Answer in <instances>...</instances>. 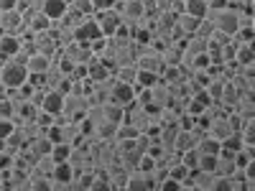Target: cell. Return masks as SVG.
Masks as SVG:
<instances>
[{
    "instance_id": "obj_1",
    "label": "cell",
    "mask_w": 255,
    "mask_h": 191,
    "mask_svg": "<svg viewBox=\"0 0 255 191\" xmlns=\"http://www.w3.org/2000/svg\"><path fill=\"white\" fill-rule=\"evenodd\" d=\"M28 79V69L26 64H18L15 59H8L0 64V87H3V92H15L26 84Z\"/></svg>"
},
{
    "instance_id": "obj_2",
    "label": "cell",
    "mask_w": 255,
    "mask_h": 191,
    "mask_svg": "<svg viewBox=\"0 0 255 191\" xmlns=\"http://www.w3.org/2000/svg\"><path fill=\"white\" fill-rule=\"evenodd\" d=\"M72 38L77 41V44H84V46H90L92 41H97V38H102V33H100V26H97V20L90 15V18H84L79 26H74L72 28Z\"/></svg>"
},
{
    "instance_id": "obj_3",
    "label": "cell",
    "mask_w": 255,
    "mask_h": 191,
    "mask_svg": "<svg viewBox=\"0 0 255 191\" xmlns=\"http://www.w3.org/2000/svg\"><path fill=\"white\" fill-rule=\"evenodd\" d=\"M92 18L97 20V26H100V33L102 38H113L118 33V28L123 26V20L118 15V10H100V13H92Z\"/></svg>"
},
{
    "instance_id": "obj_4",
    "label": "cell",
    "mask_w": 255,
    "mask_h": 191,
    "mask_svg": "<svg viewBox=\"0 0 255 191\" xmlns=\"http://www.w3.org/2000/svg\"><path fill=\"white\" fill-rule=\"evenodd\" d=\"M135 84H123V82H113L110 87V99L113 104H120V107H130V104H135Z\"/></svg>"
},
{
    "instance_id": "obj_5",
    "label": "cell",
    "mask_w": 255,
    "mask_h": 191,
    "mask_svg": "<svg viewBox=\"0 0 255 191\" xmlns=\"http://www.w3.org/2000/svg\"><path fill=\"white\" fill-rule=\"evenodd\" d=\"M38 110L46 112V115L59 117L61 110H64V95L56 92V90H44L41 92V99H38Z\"/></svg>"
},
{
    "instance_id": "obj_6",
    "label": "cell",
    "mask_w": 255,
    "mask_h": 191,
    "mask_svg": "<svg viewBox=\"0 0 255 191\" xmlns=\"http://www.w3.org/2000/svg\"><path fill=\"white\" fill-rule=\"evenodd\" d=\"M135 69H143V72H153L161 77V69H163V59H161V51L156 49H145L143 54L135 56Z\"/></svg>"
},
{
    "instance_id": "obj_7",
    "label": "cell",
    "mask_w": 255,
    "mask_h": 191,
    "mask_svg": "<svg viewBox=\"0 0 255 191\" xmlns=\"http://www.w3.org/2000/svg\"><path fill=\"white\" fill-rule=\"evenodd\" d=\"M67 10H69V5H67V0H44L41 3V10L38 13H44L51 23H59V20L67 15Z\"/></svg>"
},
{
    "instance_id": "obj_8",
    "label": "cell",
    "mask_w": 255,
    "mask_h": 191,
    "mask_svg": "<svg viewBox=\"0 0 255 191\" xmlns=\"http://www.w3.org/2000/svg\"><path fill=\"white\" fill-rule=\"evenodd\" d=\"M0 28H3V33H13V36H18L20 31H23V18H20L18 10L0 13Z\"/></svg>"
},
{
    "instance_id": "obj_9",
    "label": "cell",
    "mask_w": 255,
    "mask_h": 191,
    "mask_svg": "<svg viewBox=\"0 0 255 191\" xmlns=\"http://www.w3.org/2000/svg\"><path fill=\"white\" fill-rule=\"evenodd\" d=\"M123 191H153V186L145 179V174L133 171V174H128V179L123 184Z\"/></svg>"
},
{
    "instance_id": "obj_10",
    "label": "cell",
    "mask_w": 255,
    "mask_h": 191,
    "mask_svg": "<svg viewBox=\"0 0 255 191\" xmlns=\"http://www.w3.org/2000/svg\"><path fill=\"white\" fill-rule=\"evenodd\" d=\"M51 59L49 56H41V54H28V61H26V69H28V74H46L49 69H51Z\"/></svg>"
},
{
    "instance_id": "obj_11",
    "label": "cell",
    "mask_w": 255,
    "mask_h": 191,
    "mask_svg": "<svg viewBox=\"0 0 255 191\" xmlns=\"http://www.w3.org/2000/svg\"><path fill=\"white\" fill-rule=\"evenodd\" d=\"M181 13L186 15H194V18H207L209 13V5H207V0H181Z\"/></svg>"
},
{
    "instance_id": "obj_12",
    "label": "cell",
    "mask_w": 255,
    "mask_h": 191,
    "mask_svg": "<svg viewBox=\"0 0 255 191\" xmlns=\"http://www.w3.org/2000/svg\"><path fill=\"white\" fill-rule=\"evenodd\" d=\"M26 148H28V151L38 158V156H49V153H51V148H54V143H51L44 133H41V135H36L33 140H28V143H26Z\"/></svg>"
},
{
    "instance_id": "obj_13",
    "label": "cell",
    "mask_w": 255,
    "mask_h": 191,
    "mask_svg": "<svg viewBox=\"0 0 255 191\" xmlns=\"http://www.w3.org/2000/svg\"><path fill=\"white\" fill-rule=\"evenodd\" d=\"M204 20V18H202ZM199 18H194V15H186V13H179L176 15V28L184 33V36H194L197 33V28H199V23H202Z\"/></svg>"
},
{
    "instance_id": "obj_14",
    "label": "cell",
    "mask_w": 255,
    "mask_h": 191,
    "mask_svg": "<svg viewBox=\"0 0 255 191\" xmlns=\"http://www.w3.org/2000/svg\"><path fill=\"white\" fill-rule=\"evenodd\" d=\"M197 151H199V156H220V151H222V145H220V140H215V138H209L207 133L197 140Z\"/></svg>"
},
{
    "instance_id": "obj_15",
    "label": "cell",
    "mask_w": 255,
    "mask_h": 191,
    "mask_svg": "<svg viewBox=\"0 0 255 191\" xmlns=\"http://www.w3.org/2000/svg\"><path fill=\"white\" fill-rule=\"evenodd\" d=\"M49 179H51L54 184H72V181H74V168H72L67 161H64V163H56Z\"/></svg>"
},
{
    "instance_id": "obj_16",
    "label": "cell",
    "mask_w": 255,
    "mask_h": 191,
    "mask_svg": "<svg viewBox=\"0 0 255 191\" xmlns=\"http://www.w3.org/2000/svg\"><path fill=\"white\" fill-rule=\"evenodd\" d=\"M235 64H238V67H253V64H255L253 44H238L235 46Z\"/></svg>"
},
{
    "instance_id": "obj_17",
    "label": "cell",
    "mask_w": 255,
    "mask_h": 191,
    "mask_svg": "<svg viewBox=\"0 0 255 191\" xmlns=\"http://www.w3.org/2000/svg\"><path fill=\"white\" fill-rule=\"evenodd\" d=\"M54 28V23L44 15V13H36L31 20H28V26H26V31L31 33V36H36V33H46V31H51Z\"/></svg>"
},
{
    "instance_id": "obj_18",
    "label": "cell",
    "mask_w": 255,
    "mask_h": 191,
    "mask_svg": "<svg viewBox=\"0 0 255 191\" xmlns=\"http://www.w3.org/2000/svg\"><path fill=\"white\" fill-rule=\"evenodd\" d=\"M158 82H161V77L153 74V72H143V69L135 72V87L138 90H151L153 84H158Z\"/></svg>"
},
{
    "instance_id": "obj_19",
    "label": "cell",
    "mask_w": 255,
    "mask_h": 191,
    "mask_svg": "<svg viewBox=\"0 0 255 191\" xmlns=\"http://www.w3.org/2000/svg\"><path fill=\"white\" fill-rule=\"evenodd\" d=\"M72 148L74 145H69V143H56L54 148H51V161L54 163H64V161H69V156H72Z\"/></svg>"
},
{
    "instance_id": "obj_20",
    "label": "cell",
    "mask_w": 255,
    "mask_h": 191,
    "mask_svg": "<svg viewBox=\"0 0 255 191\" xmlns=\"http://www.w3.org/2000/svg\"><path fill=\"white\" fill-rule=\"evenodd\" d=\"M166 174H168V179L179 181L181 186H186V181H189V168H186V166H181V163L168 166V168H166Z\"/></svg>"
},
{
    "instance_id": "obj_21",
    "label": "cell",
    "mask_w": 255,
    "mask_h": 191,
    "mask_svg": "<svg viewBox=\"0 0 255 191\" xmlns=\"http://www.w3.org/2000/svg\"><path fill=\"white\" fill-rule=\"evenodd\" d=\"M135 67H118L113 74H115V82H123V84H135Z\"/></svg>"
},
{
    "instance_id": "obj_22",
    "label": "cell",
    "mask_w": 255,
    "mask_h": 191,
    "mask_svg": "<svg viewBox=\"0 0 255 191\" xmlns=\"http://www.w3.org/2000/svg\"><path fill=\"white\" fill-rule=\"evenodd\" d=\"M197 171H204V174H215V176H217V156H199Z\"/></svg>"
},
{
    "instance_id": "obj_23",
    "label": "cell",
    "mask_w": 255,
    "mask_h": 191,
    "mask_svg": "<svg viewBox=\"0 0 255 191\" xmlns=\"http://www.w3.org/2000/svg\"><path fill=\"white\" fill-rule=\"evenodd\" d=\"M197 163H199V151L197 148H189V151L181 153V166H186L189 171H197Z\"/></svg>"
},
{
    "instance_id": "obj_24",
    "label": "cell",
    "mask_w": 255,
    "mask_h": 191,
    "mask_svg": "<svg viewBox=\"0 0 255 191\" xmlns=\"http://www.w3.org/2000/svg\"><path fill=\"white\" fill-rule=\"evenodd\" d=\"M69 8L77 10L79 15H84V18H90V15L95 13V10H92V0H72Z\"/></svg>"
},
{
    "instance_id": "obj_25",
    "label": "cell",
    "mask_w": 255,
    "mask_h": 191,
    "mask_svg": "<svg viewBox=\"0 0 255 191\" xmlns=\"http://www.w3.org/2000/svg\"><path fill=\"white\" fill-rule=\"evenodd\" d=\"M209 191H235V184H232L227 176H215V181H212Z\"/></svg>"
},
{
    "instance_id": "obj_26",
    "label": "cell",
    "mask_w": 255,
    "mask_h": 191,
    "mask_svg": "<svg viewBox=\"0 0 255 191\" xmlns=\"http://www.w3.org/2000/svg\"><path fill=\"white\" fill-rule=\"evenodd\" d=\"M253 36H255V28H238L232 41L235 44H253Z\"/></svg>"
},
{
    "instance_id": "obj_27",
    "label": "cell",
    "mask_w": 255,
    "mask_h": 191,
    "mask_svg": "<svg viewBox=\"0 0 255 191\" xmlns=\"http://www.w3.org/2000/svg\"><path fill=\"white\" fill-rule=\"evenodd\" d=\"M87 191H115V189H113V184H110L108 179L95 176V181L90 184V189H87Z\"/></svg>"
},
{
    "instance_id": "obj_28",
    "label": "cell",
    "mask_w": 255,
    "mask_h": 191,
    "mask_svg": "<svg viewBox=\"0 0 255 191\" xmlns=\"http://www.w3.org/2000/svg\"><path fill=\"white\" fill-rule=\"evenodd\" d=\"M156 191H184V186H181L179 181H174V179H168V176H166V179L156 186Z\"/></svg>"
},
{
    "instance_id": "obj_29",
    "label": "cell",
    "mask_w": 255,
    "mask_h": 191,
    "mask_svg": "<svg viewBox=\"0 0 255 191\" xmlns=\"http://www.w3.org/2000/svg\"><path fill=\"white\" fill-rule=\"evenodd\" d=\"M113 8H115L113 0H92V10H95V13H100V10H113Z\"/></svg>"
},
{
    "instance_id": "obj_30",
    "label": "cell",
    "mask_w": 255,
    "mask_h": 191,
    "mask_svg": "<svg viewBox=\"0 0 255 191\" xmlns=\"http://www.w3.org/2000/svg\"><path fill=\"white\" fill-rule=\"evenodd\" d=\"M18 8V0H0V13H8Z\"/></svg>"
},
{
    "instance_id": "obj_31",
    "label": "cell",
    "mask_w": 255,
    "mask_h": 191,
    "mask_svg": "<svg viewBox=\"0 0 255 191\" xmlns=\"http://www.w3.org/2000/svg\"><path fill=\"white\" fill-rule=\"evenodd\" d=\"M184 191H202V189H197V186H184Z\"/></svg>"
},
{
    "instance_id": "obj_32",
    "label": "cell",
    "mask_w": 255,
    "mask_h": 191,
    "mask_svg": "<svg viewBox=\"0 0 255 191\" xmlns=\"http://www.w3.org/2000/svg\"><path fill=\"white\" fill-rule=\"evenodd\" d=\"M3 158H5V151H3V148H0V166H3Z\"/></svg>"
},
{
    "instance_id": "obj_33",
    "label": "cell",
    "mask_w": 255,
    "mask_h": 191,
    "mask_svg": "<svg viewBox=\"0 0 255 191\" xmlns=\"http://www.w3.org/2000/svg\"><path fill=\"white\" fill-rule=\"evenodd\" d=\"M113 3H115V5H120V3H125V0H113Z\"/></svg>"
},
{
    "instance_id": "obj_34",
    "label": "cell",
    "mask_w": 255,
    "mask_h": 191,
    "mask_svg": "<svg viewBox=\"0 0 255 191\" xmlns=\"http://www.w3.org/2000/svg\"><path fill=\"white\" fill-rule=\"evenodd\" d=\"M0 191H3V189H0Z\"/></svg>"
},
{
    "instance_id": "obj_35",
    "label": "cell",
    "mask_w": 255,
    "mask_h": 191,
    "mask_svg": "<svg viewBox=\"0 0 255 191\" xmlns=\"http://www.w3.org/2000/svg\"><path fill=\"white\" fill-rule=\"evenodd\" d=\"M10 191H13V189H10Z\"/></svg>"
}]
</instances>
